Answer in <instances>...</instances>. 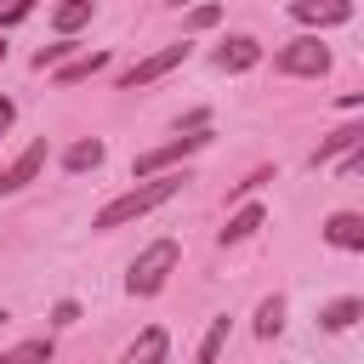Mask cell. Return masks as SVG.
I'll return each mask as SVG.
<instances>
[{"mask_svg": "<svg viewBox=\"0 0 364 364\" xmlns=\"http://www.w3.org/2000/svg\"><path fill=\"white\" fill-rule=\"evenodd\" d=\"M182 171H165V176H154V182H136V188H125L119 199H108L102 210H97V233H114V228H125V222H142L148 210H159V205H171L176 193H182Z\"/></svg>", "mask_w": 364, "mask_h": 364, "instance_id": "cell-1", "label": "cell"}, {"mask_svg": "<svg viewBox=\"0 0 364 364\" xmlns=\"http://www.w3.org/2000/svg\"><path fill=\"white\" fill-rule=\"evenodd\" d=\"M176 262H182V245H176V239H154V245H142L136 262L125 267V296H159V290L171 284Z\"/></svg>", "mask_w": 364, "mask_h": 364, "instance_id": "cell-2", "label": "cell"}, {"mask_svg": "<svg viewBox=\"0 0 364 364\" xmlns=\"http://www.w3.org/2000/svg\"><path fill=\"white\" fill-rule=\"evenodd\" d=\"M273 68L290 74V80H324L330 74V46L318 34H296V40H284L273 51Z\"/></svg>", "mask_w": 364, "mask_h": 364, "instance_id": "cell-3", "label": "cell"}, {"mask_svg": "<svg viewBox=\"0 0 364 364\" xmlns=\"http://www.w3.org/2000/svg\"><path fill=\"white\" fill-rule=\"evenodd\" d=\"M210 142V125L205 131H176L171 142H159V148H142L136 159H131V176H142V182H154V176H165L176 159H188V154H199Z\"/></svg>", "mask_w": 364, "mask_h": 364, "instance_id": "cell-4", "label": "cell"}, {"mask_svg": "<svg viewBox=\"0 0 364 364\" xmlns=\"http://www.w3.org/2000/svg\"><path fill=\"white\" fill-rule=\"evenodd\" d=\"M188 40H176V46H159V51H148L142 63H131L125 74H119V91H142V85H154V80H165L171 68H182L188 63Z\"/></svg>", "mask_w": 364, "mask_h": 364, "instance_id": "cell-5", "label": "cell"}, {"mask_svg": "<svg viewBox=\"0 0 364 364\" xmlns=\"http://www.w3.org/2000/svg\"><path fill=\"white\" fill-rule=\"evenodd\" d=\"M46 159H51V148H46V136H34L11 165H0V199H11V193H23L40 171H46Z\"/></svg>", "mask_w": 364, "mask_h": 364, "instance_id": "cell-6", "label": "cell"}, {"mask_svg": "<svg viewBox=\"0 0 364 364\" xmlns=\"http://www.w3.org/2000/svg\"><path fill=\"white\" fill-rule=\"evenodd\" d=\"M318 233H324L330 250H364V216L358 210H330Z\"/></svg>", "mask_w": 364, "mask_h": 364, "instance_id": "cell-7", "label": "cell"}, {"mask_svg": "<svg viewBox=\"0 0 364 364\" xmlns=\"http://www.w3.org/2000/svg\"><path fill=\"white\" fill-rule=\"evenodd\" d=\"M165 358H171V336H165V324L136 330V341L119 353V364H165Z\"/></svg>", "mask_w": 364, "mask_h": 364, "instance_id": "cell-8", "label": "cell"}, {"mask_svg": "<svg viewBox=\"0 0 364 364\" xmlns=\"http://www.w3.org/2000/svg\"><path fill=\"white\" fill-rule=\"evenodd\" d=\"M222 74H245V68H256L262 63V46L250 40V34H233V40H222L216 46V57H210Z\"/></svg>", "mask_w": 364, "mask_h": 364, "instance_id": "cell-9", "label": "cell"}, {"mask_svg": "<svg viewBox=\"0 0 364 364\" xmlns=\"http://www.w3.org/2000/svg\"><path fill=\"white\" fill-rule=\"evenodd\" d=\"M290 17H296V23H307V28H336V23H353V0H330V6L296 0V6H290Z\"/></svg>", "mask_w": 364, "mask_h": 364, "instance_id": "cell-10", "label": "cell"}, {"mask_svg": "<svg viewBox=\"0 0 364 364\" xmlns=\"http://www.w3.org/2000/svg\"><path fill=\"white\" fill-rule=\"evenodd\" d=\"M102 159H108L102 136H80V142H68V148H63V171H68V176H85V171H97Z\"/></svg>", "mask_w": 364, "mask_h": 364, "instance_id": "cell-11", "label": "cell"}, {"mask_svg": "<svg viewBox=\"0 0 364 364\" xmlns=\"http://www.w3.org/2000/svg\"><path fill=\"white\" fill-rule=\"evenodd\" d=\"M358 148H364V125H336V131L318 142L313 165H330V159H341V154H358Z\"/></svg>", "mask_w": 364, "mask_h": 364, "instance_id": "cell-12", "label": "cell"}, {"mask_svg": "<svg viewBox=\"0 0 364 364\" xmlns=\"http://www.w3.org/2000/svg\"><path fill=\"white\" fill-rule=\"evenodd\" d=\"M262 222H267V205H239V210L222 222V233H216V239H222V245H245Z\"/></svg>", "mask_w": 364, "mask_h": 364, "instance_id": "cell-13", "label": "cell"}, {"mask_svg": "<svg viewBox=\"0 0 364 364\" xmlns=\"http://www.w3.org/2000/svg\"><path fill=\"white\" fill-rule=\"evenodd\" d=\"M91 17H97V6H91V0H68V6H57V11H51V28H57V40H74Z\"/></svg>", "mask_w": 364, "mask_h": 364, "instance_id": "cell-14", "label": "cell"}, {"mask_svg": "<svg viewBox=\"0 0 364 364\" xmlns=\"http://www.w3.org/2000/svg\"><path fill=\"white\" fill-rule=\"evenodd\" d=\"M358 318H364V301H358V296H336V301L318 307V324H324V330H353Z\"/></svg>", "mask_w": 364, "mask_h": 364, "instance_id": "cell-15", "label": "cell"}, {"mask_svg": "<svg viewBox=\"0 0 364 364\" xmlns=\"http://www.w3.org/2000/svg\"><path fill=\"white\" fill-rule=\"evenodd\" d=\"M108 68V51H80V57H68L63 68H57V85H80V80H91V74H102Z\"/></svg>", "mask_w": 364, "mask_h": 364, "instance_id": "cell-16", "label": "cell"}, {"mask_svg": "<svg viewBox=\"0 0 364 364\" xmlns=\"http://www.w3.org/2000/svg\"><path fill=\"white\" fill-rule=\"evenodd\" d=\"M0 364H51V336H28L0 353Z\"/></svg>", "mask_w": 364, "mask_h": 364, "instance_id": "cell-17", "label": "cell"}, {"mask_svg": "<svg viewBox=\"0 0 364 364\" xmlns=\"http://www.w3.org/2000/svg\"><path fill=\"white\" fill-rule=\"evenodd\" d=\"M228 330H233V324H228V313H216V318H210V330H205V341H199V353H193V364H216V358H222V347H228Z\"/></svg>", "mask_w": 364, "mask_h": 364, "instance_id": "cell-18", "label": "cell"}, {"mask_svg": "<svg viewBox=\"0 0 364 364\" xmlns=\"http://www.w3.org/2000/svg\"><path fill=\"white\" fill-rule=\"evenodd\" d=\"M279 330H284V296H267V301L256 307V336H262V341H273Z\"/></svg>", "mask_w": 364, "mask_h": 364, "instance_id": "cell-19", "label": "cell"}, {"mask_svg": "<svg viewBox=\"0 0 364 364\" xmlns=\"http://www.w3.org/2000/svg\"><path fill=\"white\" fill-rule=\"evenodd\" d=\"M68 57H80V40H51V46H40V51H34V68L46 74V68H63Z\"/></svg>", "mask_w": 364, "mask_h": 364, "instance_id": "cell-20", "label": "cell"}, {"mask_svg": "<svg viewBox=\"0 0 364 364\" xmlns=\"http://www.w3.org/2000/svg\"><path fill=\"white\" fill-rule=\"evenodd\" d=\"M216 23H222V6H193V11L182 17V28H188V34H199V28H216Z\"/></svg>", "mask_w": 364, "mask_h": 364, "instance_id": "cell-21", "label": "cell"}, {"mask_svg": "<svg viewBox=\"0 0 364 364\" xmlns=\"http://www.w3.org/2000/svg\"><path fill=\"white\" fill-rule=\"evenodd\" d=\"M34 17V6L23 0V6H0V28H17V23H28Z\"/></svg>", "mask_w": 364, "mask_h": 364, "instance_id": "cell-22", "label": "cell"}, {"mask_svg": "<svg viewBox=\"0 0 364 364\" xmlns=\"http://www.w3.org/2000/svg\"><path fill=\"white\" fill-rule=\"evenodd\" d=\"M74 318H80V301H57V307H51V324H57V330H68Z\"/></svg>", "mask_w": 364, "mask_h": 364, "instance_id": "cell-23", "label": "cell"}, {"mask_svg": "<svg viewBox=\"0 0 364 364\" xmlns=\"http://www.w3.org/2000/svg\"><path fill=\"white\" fill-rule=\"evenodd\" d=\"M11 119H17V102H11V97H0V136L11 131Z\"/></svg>", "mask_w": 364, "mask_h": 364, "instance_id": "cell-24", "label": "cell"}, {"mask_svg": "<svg viewBox=\"0 0 364 364\" xmlns=\"http://www.w3.org/2000/svg\"><path fill=\"white\" fill-rule=\"evenodd\" d=\"M0 63H6V40H0Z\"/></svg>", "mask_w": 364, "mask_h": 364, "instance_id": "cell-25", "label": "cell"}, {"mask_svg": "<svg viewBox=\"0 0 364 364\" xmlns=\"http://www.w3.org/2000/svg\"><path fill=\"white\" fill-rule=\"evenodd\" d=\"M0 324H6V313H0Z\"/></svg>", "mask_w": 364, "mask_h": 364, "instance_id": "cell-26", "label": "cell"}]
</instances>
